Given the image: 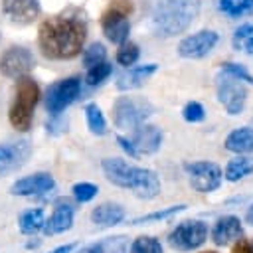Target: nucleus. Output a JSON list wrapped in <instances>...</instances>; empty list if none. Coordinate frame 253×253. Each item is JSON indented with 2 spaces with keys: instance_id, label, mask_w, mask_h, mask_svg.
I'll list each match as a JSON object with an SVG mask.
<instances>
[{
  "instance_id": "f257e3e1",
  "label": "nucleus",
  "mask_w": 253,
  "mask_h": 253,
  "mask_svg": "<svg viewBox=\"0 0 253 253\" xmlns=\"http://www.w3.org/2000/svg\"><path fill=\"white\" fill-rule=\"evenodd\" d=\"M87 38V24L79 14H57L40 24L38 43L47 59L63 61L81 53Z\"/></svg>"
},
{
  "instance_id": "f03ea898",
  "label": "nucleus",
  "mask_w": 253,
  "mask_h": 253,
  "mask_svg": "<svg viewBox=\"0 0 253 253\" xmlns=\"http://www.w3.org/2000/svg\"><path fill=\"white\" fill-rule=\"evenodd\" d=\"M105 178L125 190H130L142 200H152L160 194V180L156 172L140 166H132L123 158H105L101 162Z\"/></svg>"
},
{
  "instance_id": "7ed1b4c3",
  "label": "nucleus",
  "mask_w": 253,
  "mask_h": 253,
  "mask_svg": "<svg viewBox=\"0 0 253 253\" xmlns=\"http://www.w3.org/2000/svg\"><path fill=\"white\" fill-rule=\"evenodd\" d=\"M200 12V0H158L150 14V28L158 38H172L188 30Z\"/></svg>"
},
{
  "instance_id": "20e7f679",
  "label": "nucleus",
  "mask_w": 253,
  "mask_h": 253,
  "mask_svg": "<svg viewBox=\"0 0 253 253\" xmlns=\"http://www.w3.org/2000/svg\"><path fill=\"white\" fill-rule=\"evenodd\" d=\"M38 99H40V87H38V83L30 75L18 77L16 97H14V101L10 105V111H8L10 125L16 130H22V132L30 130L32 119H34V109L38 105Z\"/></svg>"
},
{
  "instance_id": "39448f33",
  "label": "nucleus",
  "mask_w": 253,
  "mask_h": 253,
  "mask_svg": "<svg viewBox=\"0 0 253 253\" xmlns=\"http://www.w3.org/2000/svg\"><path fill=\"white\" fill-rule=\"evenodd\" d=\"M154 107L144 97H119L113 105V123L117 128H136L150 115Z\"/></svg>"
},
{
  "instance_id": "423d86ee",
  "label": "nucleus",
  "mask_w": 253,
  "mask_h": 253,
  "mask_svg": "<svg viewBox=\"0 0 253 253\" xmlns=\"http://www.w3.org/2000/svg\"><path fill=\"white\" fill-rule=\"evenodd\" d=\"M132 12V2L130 0H115L101 16V28L103 34L107 36L109 42L113 43H123L128 38V16Z\"/></svg>"
},
{
  "instance_id": "0eeeda50",
  "label": "nucleus",
  "mask_w": 253,
  "mask_h": 253,
  "mask_svg": "<svg viewBox=\"0 0 253 253\" xmlns=\"http://www.w3.org/2000/svg\"><path fill=\"white\" fill-rule=\"evenodd\" d=\"M206 239H208V225L200 219H186L178 223L168 235L170 247L180 253H188L202 247Z\"/></svg>"
},
{
  "instance_id": "6e6552de",
  "label": "nucleus",
  "mask_w": 253,
  "mask_h": 253,
  "mask_svg": "<svg viewBox=\"0 0 253 253\" xmlns=\"http://www.w3.org/2000/svg\"><path fill=\"white\" fill-rule=\"evenodd\" d=\"M184 170L188 174L190 186L192 190L200 192V194H210L215 192L221 186V168L210 160H200V162H190L184 164Z\"/></svg>"
},
{
  "instance_id": "1a4fd4ad",
  "label": "nucleus",
  "mask_w": 253,
  "mask_h": 253,
  "mask_svg": "<svg viewBox=\"0 0 253 253\" xmlns=\"http://www.w3.org/2000/svg\"><path fill=\"white\" fill-rule=\"evenodd\" d=\"M81 89V81L77 77H67L61 81H55L53 85H49L47 95H45V107L51 115H59L61 111H65L79 95Z\"/></svg>"
},
{
  "instance_id": "9d476101",
  "label": "nucleus",
  "mask_w": 253,
  "mask_h": 253,
  "mask_svg": "<svg viewBox=\"0 0 253 253\" xmlns=\"http://www.w3.org/2000/svg\"><path fill=\"white\" fill-rule=\"evenodd\" d=\"M217 99L229 115H239L247 101V89L237 77L225 73L217 79Z\"/></svg>"
},
{
  "instance_id": "9b49d317",
  "label": "nucleus",
  "mask_w": 253,
  "mask_h": 253,
  "mask_svg": "<svg viewBox=\"0 0 253 253\" xmlns=\"http://www.w3.org/2000/svg\"><path fill=\"white\" fill-rule=\"evenodd\" d=\"M34 65H36V59H34L32 51L22 45L8 47L0 57V71H2V75L10 77V79L28 75L34 69Z\"/></svg>"
},
{
  "instance_id": "f8f14e48",
  "label": "nucleus",
  "mask_w": 253,
  "mask_h": 253,
  "mask_svg": "<svg viewBox=\"0 0 253 253\" xmlns=\"http://www.w3.org/2000/svg\"><path fill=\"white\" fill-rule=\"evenodd\" d=\"M215 43H217V34L211 30H202L184 38L178 43V53L186 59H200L208 55L215 47Z\"/></svg>"
},
{
  "instance_id": "ddd939ff",
  "label": "nucleus",
  "mask_w": 253,
  "mask_h": 253,
  "mask_svg": "<svg viewBox=\"0 0 253 253\" xmlns=\"http://www.w3.org/2000/svg\"><path fill=\"white\" fill-rule=\"evenodd\" d=\"M42 12L40 0H2V14L12 24H32Z\"/></svg>"
},
{
  "instance_id": "4468645a",
  "label": "nucleus",
  "mask_w": 253,
  "mask_h": 253,
  "mask_svg": "<svg viewBox=\"0 0 253 253\" xmlns=\"http://www.w3.org/2000/svg\"><path fill=\"white\" fill-rule=\"evenodd\" d=\"M30 152H32L30 140H18V142L0 144V176L18 170L28 160Z\"/></svg>"
},
{
  "instance_id": "2eb2a0df",
  "label": "nucleus",
  "mask_w": 253,
  "mask_h": 253,
  "mask_svg": "<svg viewBox=\"0 0 253 253\" xmlns=\"http://www.w3.org/2000/svg\"><path fill=\"white\" fill-rule=\"evenodd\" d=\"M55 188V180L51 174L47 172H38V174H30L24 176L20 180H16L10 188V194L14 196H36V194H43Z\"/></svg>"
},
{
  "instance_id": "dca6fc26",
  "label": "nucleus",
  "mask_w": 253,
  "mask_h": 253,
  "mask_svg": "<svg viewBox=\"0 0 253 253\" xmlns=\"http://www.w3.org/2000/svg\"><path fill=\"white\" fill-rule=\"evenodd\" d=\"M243 235V225L237 215H223L213 223L211 229V241L215 245H227Z\"/></svg>"
},
{
  "instance_id": "f3484780",
  "label": "nucleus",
  "mask_w": 253,
  "mask_h": 253,
  "mask_svg": "<svg viewBox=\"0 0 253 253\" xmlns=\"http://www.w3.org/2000/svg\"><path fill=\"white\" fill-rule=\"evenodd\" d=\"M132 146L136 152H142V154H152L160 148L162 144V130L154 125H140L134 128V136H132Z\"/></svg>"
},
{
  "instance_id": "a211bd4d",
  "label": "nucleus",
  "mask_w": 253,
  "mask_h": 253,
  "mask_svg": "<svg viewBox=\"0 0 253 253\" xmlns=\"http://www.w3.org/2000/svg\"><path fill=\"white\" fill-rule=\"evenodd\" d=\"M71 225H73V206L67 200H61L55 206L51 217L43 223V233L45 235H57V233L71 229Z\"/></svg>"
},
{
  "instance_id": "6ab92c4d",
  "label": "nucleus",
  "mask_w": 253,
  "mask_h": 253,
  "mask_svg": "<svg viewBox=\"0 0 253 253\" xmlns=\"http://www.w3.org/2000/svg\"><path fill=\"white\" fill-rule=\"evenodd\" d=\"M154 71H156V63H146V65L130 67L128 71H125L123 75H119V79H117V89H121V91L136 89V87L144 85L146 79H148Z\"/></svg>"
},
{
  "instance_id": "aec40b11",
  "label": "nucleus",
  "mask_w": 253,
  "mask_h": 253,
  "mask_svg": "<svg viewBox=\"0 0 253 253\" xmlns=\"http://www.w3.org/2000/svg\"><path fill=\"white\" fill-rule=\"evenodd\" d=\"M126 217L125 208H121L119 204H101L91 211V219L97 227H113L117 223H121Z\"/></svg>"
},
{
  "instance_id": "412c9836",
  "label": "nucleus",
  "mask_w": 253,
  "mask_h": 253,
  "mask_svg": "<svg viewBox=\"0 0 253 253\" xmlns=\"http://www.w3.org/2000/svg\"><path fill=\"white\" fill-rule=\"evenodd\" d=\"M223 146L229 150V152H235V154H247V152H253V128L251 126H241V128H235L227 134Z\"/></svg>"
},
{
  "instance_id": "4be33fe9",
  "label": "nucleus",
  "mask_w": 253,
  "mask_h": 253,
  "mask_svg": "<svg viewBox=\"0 0 253 253\" xmlns=\"http://www.w3.org/2000/svg\"><path fill=\"white\" fill-rule=\"evenodd\" d=\"M253 174V156H247V154H239L235 158H231L225 166V172H223V178L227 182H239L241 178Z\"/></svg>"
},
{
  "instance_id": "5701e85b",
  "label": "nucleus",
  "mask_w": 253,
  "mask_h": 253,
  "mask_svg": "<svg viewBox=\"0 0 253 253\" xmlns=\"http://www.w3.org/2000/svg\"><path fill=\"white\" fill-rule=\"evenodd\" d=\"M18 223H20V231L26 233V235L38 233L40 229H43V223H45L43 210H42V208H34V210L24 211V213L20 215Z\"/></svg>"
},
{
  "instance_id": "b1692460",
  "label": "nucleus",
  "mask_w": 253,
  "mask_h": 253,
  "mask_svg": "<svg viewBox=\"0 0 253 253\" xmlns=\"http://www.w3.org/2000/svg\"><path fill=\"white\" fill-rule=\"evenodd\" d=\"M233 47L243 53H253V24H243L233 34Z\"/></svg>"
},
{
  "instance_id": "393cba45",
  "label": "nucleus",
  "mask_w": 253,
  "mask_h": 253,
  "mask_svg": "<svg viewBox=\"0 0 253 253\" xmlns=\"http://www.w3.org/2000/svg\"><path fill=\"white\" fill-rule=\"evenodd\" d=\"M85 117H87V125H89V130L93 134H105L107 132V121L101 113V109L95 105V103H89L85 107Z\"/></svg>"
},
{
  "instance_id": "a878e982",
  "label": "nucleus",
  "mask_w": 253,
  "mask_h": 253,
  "mask_svg": "<svg viewBox=\"0 0 253 253\" xmlns=\"http://www.w3.org/2000/svg\"><path fill=\"white\" fill-rule=\"evenodd\" d=\"M128 253H164V251H162V243L156 237L140 235L130 243Z\"/></svg>"
},
{
  "instance_id": "bb28decb",
  "label": "nucleus",
  "mask_w": 253,
  "mask_h": 253,
  "mask_svg": "<svg viewBox=\"0 0 253 253\" xmlns=\"http://www.w3.org/2000/svg\"><path fill=\"white\" fill-rule=\"evenodd\" d=\"M215 2H217V8L229 18H239L253 4V0H215Z\"/></svg>"
},
{
  "instance_id": "cd10ccee",
  "label": "nucleus",
  "mask_w": 253,
  "mask_h": 253,
  "mask_svg": "<svg viewBox=\"0 0 253 253\" xmlns=\"http://www.w3.org/2000/svg\"><path fill=\"white\" fill-rule=\"evenodd\" d=\"M188 206L186 204H178V206H170L166 210H158V211H152V213H146V215H140L136 219L130 221V225H140V223H150V221H158V219H166L178 211H184Z\"/></svg>"
},
{
  "instance_id": "c85d7f7f",
  "label": "nucleus",
  "mask_w": 253,
  "mask_h": 253,
  "mask_svg": "<svg viewBox=\"0 0 253 253\" xmlns=\"http://www.w3.org/2000/svg\"><path fill=\"white\" fill-rule=\"evenodd\" d=\"M138 59V45L132 43V42H123L119 43V49H117V61L125 67L128 65H134Z\"/></svg>"
},
{
  "instance_id": "c756f323",
  "label": "nucleus",
  "mask_w": 253,
  "mask_h": 253,
  "mask_svg": "<svg viewBox=\"0 0 253 253\" xmlns=\"http://www.w3.org/2000/svg\"><path fill=\"white\" fill-rule=\"evenodd\" d=\"M111 71H113V67L107 63V61H101V63H97V65H93V67H89V71H87V75H85V81H87V85H99V83H103L109 75H111Z\"/></svg>"
},
{
  "instance_id": "7c9ffc66",
  "label": "nucleus",
  "mask_w": 253,
  "mask_h": 253,
  "mask_svg": "<svg viewBox=\"0 0 253 253\" xmlns=\"http://www.w3.org/2000/svg\"><path fill=\"white\" fill-rule=\"evenodd\" d=\"M107 57V51H105V45L103 43H91L85 51H83V65L89 69L101 61H105Z\"/></svg>"
},
{
  "instance_id": "2f4dec72",
  "label": "nucleus",
  "mask_w": 253,
  "mask_h": 253,
  "mask_svg": "<svg viewBox=\"0 0 253 253\" xmlns=\"http://www.w3.org/2000/svg\"><path fill=\"white\" fill-rule=\"evenodd\" d=\"M97 186L95 184H89V182H79L73 186V198L79 202V204H85V202H91L95 196H97Z\"/></svg>"
},
{
  "instance_id": "473e14b6",
  "label": "nucleus",
  "mask_w": 253,
  "mask_h": 253,
  "mask_svg": "<svg viewBox=\"0 0 253 253\" xmlns=\"http://www.w3.org/2000/svg\"><path fill=\"white\" fill-rule=\"evenodd\" d=\"M182 117H184V121H188V123H202V121L206 119V111H204V107H202L198 101H190V103L184 107Z\"/></svg>"
},
{
  "instance_id": "72a5a7b5",
  "label": "nucleus",
  "mask_w": 253,
  "mask_h": 253,
  "mask_svg": "<svg viewBox=\"0 0 253 253\" xmlns=\"http://www.w3.org/2000/svg\"><path fill=\"white\" fill-rule=\"evenodd\" d=\"M103 253H126V237L125 235H115V237H107L105 241H101Z\"/></svg>"
},
{
  "instance_id": "f704fd0d",
  "label": "nucleus",
  "mask_w": 253,
  "mask_h": 253,
  "mask_svg": "<svg viewBox=\"0 0 253 253\" xmlns=\"http://www.w3.org/2000/svg\"><path fill=\"white\" fill-rule=\"evenodd\" d=\"M223 71L229 73V75H233V77H237L239 81H247V83L253 85V75H251L243 65H237V63L227 61V63H223Z\"/></svg>"
},
{
  "instance_id": "c9c22d12",
  "label": "nucleus",
  "mask_w": 253,
  "mask_h": 253,
  "mask_svg": "<svg viewBox=\"0 0 253 253\" xmlns=\"http://www.w3.org/2000/svg\"><path fill=\"white\" fill-rule=\"evenodd\" d=\"M231 253H253V239L249 237L235 239V243L231 245Z\"/></svg>"
},
{
  "instance_id": "e433bc0d",
  "label": "nucleus",
  "mask_w": 253,
  "mask_h": 253,
  "mask_svg": "<svg viewBox=\"0 0 253 253\" xmlns=\"http://www.w3.org/2000/svg\"><path fill=\"white\" fill-rule=\"evenodd\" d=\"M117 142H119V146H121L128 156H132V158H134V156L138 154V152L134 150V146H132V142H130L128 138H125V136H121V134H119V136H117Z\"/></svg>"
},
{
  "instance_id": "4c0bfd02",
  "label": "nucleus",
  "mask_w": 253,
  "mask_h": 253,
  "mask_svg": "<svg viewBox=\"0 0 253 253\" xmlns=\"http://www.w3.org/2000/svg\"><path fill=\"white\" fill-rule=\"evenodd\" d=\"M77 253H103V247H101V243H91V245L81 247V251H77Z\"/></svg>"
},
{
  "instance_id": "58836bf2",
  "label": "nucleus",
  "mask_w": 253,
  "mask_h": 253,
  "mask_svg": "<svg viewBox=\"0 0 253 253\" xmlns=\"http://www.w3.org/2000/svg\"><path fill=\"white\" fill-rule=\"evenodd\" d=\"M75 249V243H67V245H59V247H55L53 251H49V253H71Z\"/></svg>"
},
{
  "instance_id": "ea45409f",
  "label": "nucleus",
  "mask_w": 253,
  "mask_h": 253,
  "mask_svg": "<svg viewBox=\"0 0 253 253\" xmlns=\"http://www.w3.org/2000/svg\"><path fill=\"white\" fill-rule=\"evenodd\" d=\"M245 221L249 223V225H253V204L247 208V211H245Z\"/></svg>"
},
{
  "instance_id": "a19ab883",
  "label": "nucleus",
  "mask_w": 253,
  "mask_h": 253,
  "mask_svg": "<svg viewBox=\"0 0 253 253\" xmlns=\"http://www.w3.org/2000/svg\"><path fill=\"white\" fill-rule=\"evenodd\" d=\"M202 253H217V251H202Z\"/></svg>"
}]
</instances>
